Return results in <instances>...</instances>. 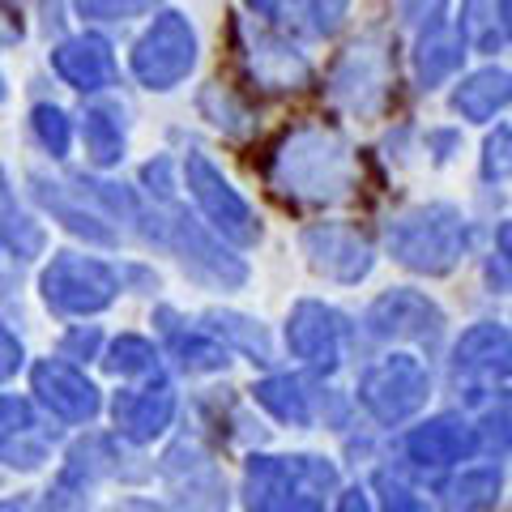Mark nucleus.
Segmentation results:
<instances>
[{
  "label": "nucleus",
  "mask_w": 512,
  "mask_h": 512,
  "mask_svg": "<svg viewBox=\"0 0 512 512\" xmlns=\"http://www.w3.org/2000/svg\"><path fill=\"white\" fill-rule=\"evenodd\" d=\"M393 252L402 256L410 269H427V274H440L457 261L461 244H466V231L453 210H427V214H414L406 218L402 227L389 235Z\"/></svg>",
  "instance_id": "obj_1"
},
{
  "label": "nucleus",
  "mask_w": 512,
  "mask_h": 512,
  "mask_svg": "<svg viewBox=\"0 0 512 512\" xmlns=\"http://www.w3.org/2000/svg\"><path fill=\"white\" fill-rule=\"evenodd\" d=\"M43 295L56 312H99L103 303H111L116 295V278L111 269L99 261H86V256H60V261L47 269L43 278Z\"/></svg>",
  "instance_id": "obj_2"
},
{
  "label": "nucleus",
  "mask_w": 512,
  "mask_h": 512,
  "mask_svg": "<svg viewBox=\"0 0 512 512\" xmlns=\"http://www.w3.org/2000/svg\"><path fill=\"white\" fill-rule=\"evenodd\" d=\"M363 406L376 414V419L384 423H397L406 419V414H414L423 406L427 397V372L414 359H384L376 372H367L363 380Z\"/></svg>",
  "instance_id": "obj_3"
},
{
  "label": "nucleus",
  "mask_w": 512,
  "mask_h": 512,
  "mask_svg": "<svg viewBox=\"0 0 512 512\" xmlns=\"http://www.w3.org/2000/svg\"><path fill=\"white\" fill-rule=\"evenodd\" d=\"M192 64V30L184 18H175V13H163L150 35L137 43V56H133V69L146 86H171L180 82Z\"/></svg>",
  "instance_id": "obj_4"
},
{
  "label": "nucleus",
  "mask_w": 512,
  "mask_h": 512,
  "mask_svg": "<svg viewBox=\"0 0 512 512\" xmlns=\"http://www.w3.org/2000/svg\"><path fill=\"white\" fill-rule=\"evenodd\" d=\"M188 188H192V197H197V205L210 214V222H214L218 231H227L231 239H239V244H252L256 227H252L248 205L239 201V192L227 180H222V175L210 163H205L201 154L188 158Z\"/></svg>",
  "instance_id": "obj_5"
},
{
  "label": "nucleus",
  "mask_w": 512,
  "mask_h": 512,
  "mask_svg": "<svg viewBox=\"0 0 512 512\" xmlns=\"http://www.w3.org/2000/svg\"><path fill=\"white\" fill-rule=\"evenodd\" d=\"M286 338H291V350H295L299 359L320 363V367H333V363H338L342 320L333 316L329 308H320V303H303V308L291 316V329H286Z\"/></svg>",
  "instance_id": "obj_6"
},
{
  "label": "nucleus",
  "mask_w": 512,
  "mask_h": 512,
  "mask_svg": "<svg viewBox=\"0 0 512 512\" xmlns=\"http://www.w3.org/2000/svg\"><path fill=\"white\" fill-rule=\"evenodd\" d=\"M35 389L43 393V402L52 406L60 419L82 423V419H90V414L99 410V397H94L90 380L77 376L73 367H64V363H43V367H35Z\"/></svg>",
  "instance_id": "obj_7"
},
{
  "label": "nucleus",
  "mask_w": 512,
  "mask_h": 512,
  "mask_svg": "<svg viewBox=\"0 0 512 512\" xmlns=\"http://www.w3.org/2000/svg\"><path fill=\"white\" fill-rule=\"evenodd\" d=\"M171 410H175V397L158 384V389H141V393H124L116 402V423L124 436L133 440H150L158 436L167 423H171Z\"/></svg>",
  "instance_id": "obj_8"
},
{
  "label": "nucleus",
  "mask_w": 512,
  "mask_h": 512,
  "mask_svg": "<svg viewBox=\"0 0 512 512\" xmlns=\"http://www.w3.org/2000/svg\"><path fill=\"white\" fill-rule=\"evenodd\" d=\"M457 367L470 376H504L512 372V338L495 325L470 329L457 346Z\"/></svg>",
  "instance_id": "obj_9"
},
{
  "label": "nucleus",
  "mask_w": 512,
  "mask_h": 512,
  "mask_svg": "<svg viewBox=\"0 0 512 512\" xmlns=\"http://www.w3.org/2000/svg\"><path fill=\"white\" fill-rule=\"evenodd\" d=\"M56 73L77 90H99L111 82V52L103 39H73L56 52Z\"/></svg>",
  "instance_id": "obj_10"
},
{
  "label": "nucleus",
  "mask_w": 512,
  "mask_h": 512,
  "mask_svg": "<svg viewBox=\"0 0 512 512\" xmlns=\"http://www.w3.org/2000/svg\"><path fill=\"white\" fill-rule=\"evenodd\" d=\"M372 329L397 338H427L436 329V308H427L419 295H389L372 308Z\"/></svg>",
  "instance_id": "obj_11"
},
{
  "label": "nucleus",
  "mask_w": 512,
  "mask_h": 512,
  "mask_svg": "<svg viewBox=\"0 0 512 512\" xmlns=\"http://www.w3.org/2000/svg\"><path fill=\"white\" fill-rule=\"evenodd\" d=\"M470 448H474V436L461 423H448V419L410 436V453H414V461H423V466H448V461L466 457Z\"/></svg>",
  "instance_id": "obj_12"
},
{
  "label": "nucleus",
  "mask_w": 512,
  "mask_h": 512,
  "mask_svg": "<svg viewBox=\"0 0 512 512\" xmlns=\"http://www.w3.org/2000/svg\"><path fill=\"white\" fill-rule=\"evenodd\" d=\"M457 111L461 116H470V120H487L495 116L504 103H512V73L504 69H487V73H478L470 77L466 86L457 90Z\"/></svg>",
  "instance_id": "obj_13"
},
{
  "label": "nucleus",
  "mask_w": 512,
  "mask_h": 512,
  "mask_svg": "<svg viewBox=\"0 0 512 512\" xmlns=\"http://www.w3.org/2000/svg\"><path fill=\"white\" fill-rule=\"evenodd\" d=\"M308 248L316 252V265L329 269V274H338V278H359L367 269L363 244H355V239L342 235V231H312Z\"/></svg>",
  "instance_id": "obj_14"
},
{
  "label": "nucleus",
  "mask_w": 512,
  "mask_h": 512,
  "mask_svg": "<svg viewBox=\"0 0 512 512\" xmlns=\"http://www.w3.org/2000/svg\"><path fill=\"white\" fill-rule=\"evenodd\" d=\"M461 64V35L448 26H436L431 35L419 43V77L427 86H436L440 77H448Z\"/></svg>",
  "instance_id": "obj_15"
},
{
  "label": "nucleus",
  "mask_w": 512,
  "mask_h": 512,
  "mask_svg": "<svg viewBox=\"0 0 512 512\" xmlns=\"http://www.w3.org/2000/svg\"><path fill=\"white\" fill-rule=\"evenodd\" d=\"M291 491V466L274 457H256L248 470V512H269Z\"/></svg>",
  "instance_id": "obj_16"
},
{
  "label": "nucleus",
  "mask_w": 512,
  "mask_h": 512,
  "mask_svg": "<svg viewBox=\"0 0 512 512\" xmlns=\"http://www.w3.org/2000/svg\"><path fill=\"white\" fill-rule=\"evenodd\" d=\"M495 487H500V474L495 470H466L444 487V508L448 512H478L495 495Z\"/></svg>",
  "instance_id": "obj_17"
},
{
  "label": "nucleus",
  "mask_w": 512,
  "mask_h": 512,
  "mask_svg": "<svg viewBox=\"0 0 512 512\" xmlns=\"http://www.w3.org/2000/svg\"><path fill=\"white\" fill-rule=\"evenodd\" d=\"M256 402H261L269 414H278L282 423H308V402H303L299 380L291 376H274L256 389Z\"/></svg>",
  "instance_id": "obj_18"
},
{
  "label": "nucleus",
  "mask_w": 512,
  "mask_h": 512,
  "mask_svg": "<svg viewBox=\"0 0 512 512\" xmlns=\"http://www.w3.org/2000/svg\"><path fill=\"white\" fill-rule=\"evenodd\" d=\"M86 146L94 163H116L120 158V120L111 111H90L86 116Z\"/></svg>",
  "instance_id": "obj_19"
},
{
  "label": "nucleus",
  "mask_w": 512,
  "mask_h": 512,
  "mask_svg": "<svg viewBox=\"0 0 512 512\" xmlns=\"http://www.w3.org/2000/svg\"><path fill=\"white\" fill-rule=\"evenodd\" d=\"M111 372H124V376H133V372H150L154 367V350L150 342H141V338H120L116 346H111Z\"/></svg>",
  "instance_id": "obj_20"
},
{
  "label": "nucleus",
  "mask_w": 512,
  "mask_h": 512,
  "mask_svg": "<svg viewBox=\"0 0 512 512\" xmlns=\"http://www.w3.org/2000/svg\"><path fill=\"white\" fill-rule=\"evenodd\" d=\"M35 133H39V141H43V146L52 150V154L69 150V120H64L56 107H39V111H35Z\"/></svg>",
  "instance_id": "obj_21"
},
{
  "label": "nucleus",
  "mask_w": 512,
  "mask_h": 512,
  "mask_svg": "<svg viewBox=\"0 0 512 512\" xmlns=\"http://www.w3.org/2000/svg\"><path fill=\"white\" fill-rule=\"evenodd\" d=\"M487 175H512V128H500L487 141Z\"/></svg>",
  "instance_id": "obj_22"
},
{
  "label": "nucleus",
  "mask_w": 512,
  "mask_h": 512,
  "mask_svg": "<svg viewBox=\"0 0 512 512\" xmlns=\"http://www.w3.org/2000/svg\"><path fill=\"white\" fill-rule=\"evenodd\" d=\"M487 436L500 444V448H512V402L495 406V410L487 414Z\"/></svg>",
  "instance_id": "obj_23"
},
{
  "label": "nucleus",
  "mask_w": 512,
  "mask_h": 512,
  "mask_svg": "<svg viewBox=\"0 0 512 512\" xmlns=\"http://www.w3.org/2000/svg\"><path fill=\"white\" fill-rule=\"evenodd\" d=\"M384 512H427V504L419 500V495H410V491H402V487H393L389 478H384Z\"/></svg>",
  "instance_id": "obj_24"
},
{
  "label": "nucleus",
  "mask_w": 512,
  "mask_h": 512,
  "mask_svg": "<svg viewBox=\"0 0 512 512\" xmlns=\"http://www.w3.org/2000/svg\"><path fill=\"white\" fill-rule=\"evenodd\" d=\"M5 427L9 431H26L30 427V410L22 402H13V397H5Z\"/></svg>",
  "instance_id": "obj_25"
},
{
  "label": "nucleus",
  "mask_w": 512,
  "mask_h": 512,
  "mask_svg": "<svg viewBox=\"0 0 512 512\" xmlns=\"http://www.w3.org/2000/svg\"><path fill=\"white\" fill-rule=\"evenodd\" d=\"M286 512H325V508H320L316 495H295L291 508H286Z\"/></svg>",
  "instance_id": "obj_26"
},
{
  "label": "nucleus",
  "mask_w": 512,
  "mask_h": 512,
  "mask_svg": "<svg viewBox=\"0 0 512 512\" xmlns=\"http://www.w3.org/2000/svg\"><path fill=\"white\" fill-rule=\"evenodd\" d=\"M342 512H367V500H363L359 491H350L346 500H342Z\"/></svg>",
  "instance_id": "obj_27"
},
{
  "label": "nucleus",
  "mask_w": 512,
  "mask_h": 512,
  "mask_svg": "<svg viewBox=\"0 0 512 512\" xmlns=\"http://www.w3.org/2000/svg\"><path fill=\"white\" fill-rule=\"evenodd\" d=\"M500 252H504V261L512 265V222H508V227H500Z\"/></svg>",
  "instance_id": "obj_28"
},
{
  "label": "nucleus",
  "mask_w": 512,
  "mask_h": 512,
  "mask_svg": "<svg viewBox=\"0 0 512 512\" xmlns=\"http://www.w3.org/2000/svg\"><path fill=\"white\" fill-rule=\"evenodd\" d=\"M500 13H504V30L512 35V0H508V5H500Z\"/></svg>",
  "instance_id": "obj_29"
}]
</instances>
